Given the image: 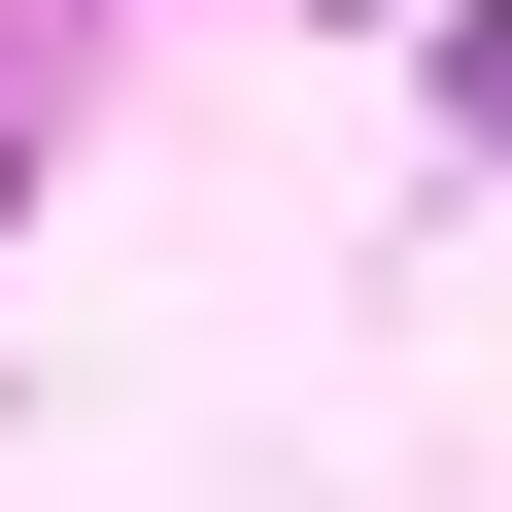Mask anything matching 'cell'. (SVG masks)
Returning <instances> with one entry per match:
<instances>
[{"mask_svg": "<svg viewBox=\"0 0 512 512\" xmlns=\"http://www.w3.org/2000/svg\"><path fill=\"white\" fill-rule=\"evenodd\" d=\"M444 103H478V137H512V35H444Z\"/></svg>", "mask_w": 512, "mask_h": 512, "instance_id": "obj_1", "label": "cell"}]
</instances>
